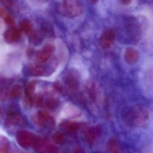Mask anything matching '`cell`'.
<instances>
[{
    "label": "cell",
    "mask_w": 153,
    "mask_h": 153,
    "mask_svg": "<svg viewBox=\"0 0 153 153\" xmlns=\"http://www.w3.org/2000/svg\"><path fill=\"white\" fill-rule=\"evenodd\" d=\"M123 119L128 126L134 128H144L150 121V112L142 105L133 106L123 113Z\"/></svg>",
    "instance_id": "cell-1"
},
{
    "label": "cell",
    "mask_w": 153,
    "mask_h": 153,
    "mask_svg": "<svg viewBox=\"0 0 153 153\" xmlns=\"http://www.w3.org/2000/svg\"><path fill=\"white\" fill-rule=\"evenodd\" d=\"M62 8L65 15L70 17H78L83 11L80 0H63Z\"/></svg>",
    "instance_id": "cell-2"
},
{
    "label": "cell",
    "mask_w": 153,
    "mask_h": 153,
    "mask_svg": "<svg viewBox=\"0 0 153 153\" xmlns=\"http://www.w3.org/2000/svg\"><path fill=\"white\" fill-rule=\"evenodd\" d=\"M16 138L18 144L22 148L27 149L32 146L35 136L28 131L22 130L17 132Z\"/></svg>",
    "instance_id": "cell-3"
},
{
    "label": "cell",
    "mask_w": 153,
    "mask_h": 153,
    "mask_svg": "<svg viewBox=\"0 0 153 153\" xmlns=\"http://www.w3.org/2000/svg\"><path fill=\"white\" fill-rule=\"evenodd\" d=\"M55 52V47L51 44L45 45L43 49L38 53L36 56V60L39 64H44L48 62V60L51 59L53 53Z\"/></svg>",
    "instance_id": "cell-4"
},
{
    "label": "cell",
    "mask_w": 153,
    "mask_h": 153,
    "mask_svg": "<svg viewBox=\"0 0 153 153\" xmlns=\"http://www.w3.org/2000/svg\"><path fill=\"white\" fill-rule=\"evenodd\" d=\"M115 38H116V35H115L114 31L112 29H107L102 34L101 37L100 38V46L103 49H108L114 42Z\"/></svg>",
    "instance_id": "cell-5"
},
{
    "label": "cell",
    "mask_w": 153,
    "mask_h": 153,
    "mask_svg": "<svg viewBox=\"0 0 153 153\" xmlns=\"http://www.w3.org/2000/svg\"><path fill=\"white\" fill-rule=\"evenodd\" d=\"M20 36H21L20 30L16 27H11L4 33V38L5 42L8 44H13L18 42Z\"/></svg>",
    "instance_id": "cell-6"
},
{
    "label": "cell",
    "mask_w": 153,
    "mask_h": 153,
    "mask_svg": "<svg viewBox=\"0 0 153 153\" xmlns=\"http://www.w3.org/2000/svg\"><path fill=\"white\" fill-rule=\"evenodd\" d=\"M140 57L139 52L133 48H128L125 51L124 59L125 61L128 65L135 64L138 61Z\"/></svg>",
    "instance_id": "cell-7"
},
{
    "label": "cell",
    "mask_w": 153,
    "mask_h": 153,
    "mask_svg": "<svg viewBox=\"0 0 153 153\" xmlns=\"http://www.w3.org/2000/svg\"><path fill=\"white\" fill-rule=\"evenodd\" d=\"M37 121L38 124L42 125V126H53L55 124L53 118L51 117V115L45 111L38 112L37 114Z\"/></svg>",
    "instance_id": "cell-8"
},
{
    "label": "cell",
    "mask_w": 153,
    "mask_h": 153,
    "mask_svg": "<svg viewBox=\"0 0 153 153\" xmlns=\"http://www.w3.org/2000/svg\"><path fill=\"white\" fill-rule=\"evenodd\" d=\"M23 123V117L16 112H9L6 120V124L8 126H17Z\"/></svg>",
    "instance_id": "cell-9"
},
{
    "label": "cell",
    "mask_w": 153,
    "mask_h": 153,
    "mask_svg": "<svg viewBox=\"0 0 153 153\" xmlns=\"http://www.w3.org/2000/svg\"><path fill=\"white\" fill-rule=\"evenodd\" d=\"M66 83L70 89H76L79 84L78 76L74 72H70L66 77Z\"/></svg>",
    "instance_id": "cell-10"
},
{
    "label": "cell",
    "mask_w": 153,
    "mask_h": 153,
    "mask_svg": "<svg viewBox=\"0 0 153 153\" xmlns=\"http://www.w3.org/2000/svg\"><path fill=\"white\" fill-rule=\"evenodd\" d=\"M107 150L108 153H122L121 148L118 140L115 138L109 140L107 145Z\"/></svg>",
    "instance_id": "cell-11"
},
{
    "label": "cell",
    "mask_w": 153,
    "mask_h": 153,
    "mask_svg": "<svg viewBox=\"0 0 153 153\" xmlns=\"http://www.w3.org/2000/svg\"><path fill=\"white\" fill-rule=\"evenodd\" d=\"M60 127L65 132H68V133H74V132H75L79 128L80 125L77 123H74V122L67 121L61 123Z\"/></svg>",
    "instance_id": "cell-12"
},
{
    "label": "cell",
    "mask_w": 153,
    "mask_h": 153,
    "mask_svg": "<svg viewBox=\"0 0 153 153\" xmlns=\"http://www.w3.org/2000/svg\"><path fill=\"white\" fill-rule=\"evenodd\" d=\"M98 131L95 128L90 127L86 130L85 133V138H86V142L89 144H92L95 143L96 140L97 135H98Z\"/></svg>",
    "instance_id": "cell-13"
},
{
    "label": "cell",
    "mask_w": 153,
    "mask_h": 153,
    "mask_svg": "<svg viewBox=\"0 0 153 153\" xmlns=\"http://www.w3.org/2000/svg\"><path fill=\"white\" fill-rule=\"evenodd\" d=\"M29 71L33 76H42L45 73V68L42 64L32 65L29 68Z\"/></svg>",
    "instance_id": "cell-14"
},
{
    "label": "cell",
    "mask_w": 153,
    "mask_h": 153,
    "mask_svg": "<svg viewBox=\"0 0 153 153\" xmlns=\"http://www.w3.org/2000/svg\"><path fill=\"white\" fill-rule=\"evenodd\" d=\"M10 143L5 137L0 136V153H9Z\"/></svg>",
    "instance_id": "cell-15"
},
{
    "label": "cell",
    "mask_w": 153,
    "mask_h": 153,
    "mask_svg": "<svg viewBox=\"0 0 153 153\" xmlns=\"http://www.w3.org/2000/svg\"><path fill=\"white\" fill-rule=\"evenodd\" d=\"M20 31L23 32V33H26V34L30 33L32 29V23H31L30 21H29L28 20H23L20 24Z\"/></svg>",
    "instance_id": "cell-16"
},
{
    "label": "cell",
    "mask_w": 153,
    "mask_h": 153,
    "mask_svg": "<svg viewBox=\"0 0 153 153\" xmlns=\"http://www.w3.org/2000/svg\"><path fill=\"white\" fill-rule=\"evenodd\" d=\"M35 87H36V82L35 81H32L27 85V87H26V95L30 99H32L33 98V95L35 93Z\"/></svg>",
    "instance_id": "cell-17"
},
{
    "label": "cell",
    "mask_w": 153,
    "mask_h": 153,
    "mask_svg": "<svg viewBox=\"0 0 153 153\" xmlns=\"http://www.w3.org/2000/svg\"><path fill=\"white\" fill-rule=\"evenodd\" d=\"M22 95V87L19 85H16L11 90V96L12 98H18Z\"/></svg>",
    "instance_id": "cell-18"
},
{
    "label": "cell",
    "mask_w": 153,
    "mask_h": 153,
    "mask_svg": "<svg viewBox=\"0 0 153 153\" xmlns=\"http://www.w3.org/2000/svg\"><path fill=\"white\" fill-rule=\"evenodd\" d=\"M53 142L55 143L61 145V144H62L65 141L64 136H63L62 134L60 133V132H56V133H55L53 135Z\"/></svg>",
    "instance_id": "cell-19"
},
{
    "label": "cell",
    "mask_w": 153,
    "mask_h": 153,
    "mask_svg": "<svg viewBox=\"0 0 153 153\" xmlns=\"http://www.w3.org/2000/svg\"><path fill=\"white\" fill-rule=\"evenodd\" d=\"M46 107L49 109H54L58 107V101L56 99H49L46 101Z\"/></svg>",
    "instance_id": "cell-20"
},
{
    "label": "cell",
    "mask_w": 153,
    "mask_h": 153,
    "mask_svg": "<svg viewBox=\"0 0 153 153\" xmlns=\"http://www.w3.org/2000/svg\"><path fill=\"white\" fill-rule=\"evenodd\" d=\"M4 20H5V23L8 26H12L14 24V19L11 14H6L4 17Z\"/></svg>",
    "instance_id": "cell-21"
},
{
    "label": "cell",
    "mask_w": 153,
    "mask_h": 153,
    "mask_svg": "<svg viewBox=\"0 0 153 153\" xmlns=\"http://www.w3.org/2000/svg\"><path fill=\"white\" fill-rule=\"evenodd\" d=\"M120 2H121L122 4L125 5H128L131 2V0H120Z\"/></svg>",
    "instance_id": "cell-22"
},
{
    "label": "cell",
    "mask_w": 153,
    "mask_h": 153,
    "mask_svg": "<svg viewBox=\"0 0 153 153\" xmlns=\"http://www.w3.org/2000/svg\"><path fill=\"white\" fill-rule=\"evenodd\" d=\"M5 14V11L3 8L0 7V17H3Z\"/></svg>",
    "instance_id": "cell-23"
},
{
    "label": "cell",
    "mask_w": 153,
    "mask_h": 153,
    "mask_svg": "<svg viewBox=\"0 0 153 153\" xmlns=\"http://www.w3.org/2000/svg\"><path fill=\"white\" fill-rule=\"evenodd\" d=\"M74 153H83L80 150H76V151L74 152Z\"/></svg>",
    "instance_id": "cell-24"
},
{
    "label": "cell",
    "mask_w": 153,
    "mask_h": 153,
    "mask_svg": "<svg viewBox=\"0 0 153 153\" xmlns=\"http://www.w3.org/2000/svg\"><path fill=\"white\" fill-rule=\"evenodd\" d=\"M90 1H91V2H92L93 4L96 3V2H98V0H90Z\"/></svg>",
    "instance_id": "cell-25"
},
{
    "label": "cell",
    "mask_w": 153,
    "mask_h": 153,
    "mask_svg": "<svg viewBox=\"0 0 153 153\" xmlns=\"http://www.w3.org/2000/svg\"><path fill=\"white\" fill-rule=\"evenodd\" d=\"M0 112H1V107H0Z\"/></svg>",
    "instance_id": "cell-26"
}]
</instances>
